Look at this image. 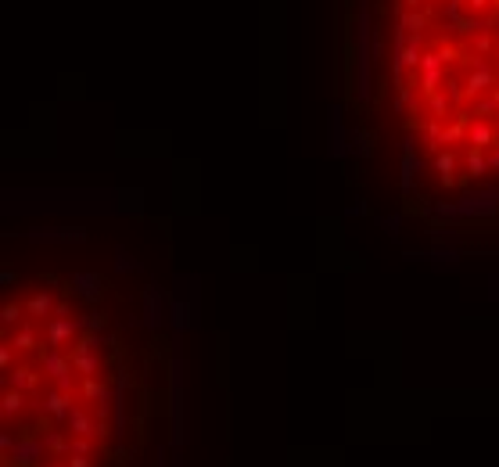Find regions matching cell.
<instances>
[{"mask_svg": "<svg viewBox=\"0 0 499 467\" xmlns=\"http://www.w3.org/2000/svg\"><path fill=\"white\" fill-rule=\"evenodd\" d=\"M47 442L44 435H32V432H22V439L15 442L11 453H4V467H44L47 460Z\"/></svg>", "mask_w": 499, "mask_h": 467, "instance_id": "6da1fadb", "label": "cell"}, {"mask_svg": "<svg viewBox=\"0 0 499 467\" xmlns=\"http://www.w3.org/2000/svg\"><path fill=\"white\" fill-rule=\"evenodd\" d=\"M65 427H68V435H83V439H94V442L108 435V420H101L97 413H90V410H87V406H80V403L72 406V413H68Z\"/></svg>", "mask_w": 499, "mask_h": 467, "instance_id": "7a4b0ae2", "label": "cell"}, {"mask_svg": "<svg viewBox=\"0 0 499 467\" xmlns=\"http://www.w3.org/2000/svg\"><path fill=\"white\" fill-rule=\"evenodd\" d=\"M80 334L83 331H80V324H75V317H51L47 320V331H44L47 345H54V348L75 345V338H80Z\"/></svg>", "mask_w": 499, "mask_h": 467, "instance_id": "3957f363", "label": "cell"}, {"mask_svg": "<svg viewBox=\"0 0 499 467\" xmlns=\"http://www.w3.org/2000/svg\"><path fill=\"white\" fill-rule=\"evenodd\" d=\"M72 392H61V388H51V392H44V399L36 403V410H40L44 417H51L54 424H65L68 413H72Z\"/></svg>", "mask_w": 499, "mask_h": 467, "instance_id": "277c9868", "label": "cell"}, {"mask_svg": "<svg viewBox=\"0 0 499 467\" xmlns=\"http://www.w3.org/2000/svg\"><path fill=\"white\" fill-rule=\"evenodd\" d=\"M68 295H75V298H90V302H97V298L104 295V281H101L97 274H75V277L68 281Z\"/></svg>", "mask_w": 499, "mask_h": 467, "instance_id": "5b68a950", "label": "cell"}, {"mask_svg": "<svg viewBox=\"0 0 499 467\" xmlns=\"http://www.w3.org/2000/svg\"><path fill=\"white\" fill-rule=\"evenodd\" d=\"M4 388H18V392H36V388H40V374H36L32 367L15 363L11 370H4Z\"/></svg>", "mask_w": 499, "mask_h": 467, "instance_id": "8992f818", "label": "cell"}, {"mask_svg": "<svg viewBox=\"0 0 499 467\" xmlns=\"http://www.w3.org/2000/svg\"><path fill=\"white\" fill-rule=\"evenodd\" d=\"M11 341H15L18 353H36V348L44 345V338H40V320L18 324V327H15V334H11Z\"/></svg>", "mask_w": 499, "mask_h": 467, "instance_id": "52a82bcc", "label": "cell"}, {"mask_svg": "<svg viewBox=\"0 0 499 467\" xmlns=\"http://www.w3.org/2000/svg\"><path fill=\"white\" fill-rule=\"evenodd\" d=\"M54 295L51 291H36V295H29V302H25V313L32 317V320H51L54 317Z\"/></svg>", "mask_w": 499, "mask_h": 467, "instance_id": "ba28073f", "label": "cell"}, {"mask_svg": "<svg viewBox=\"0 0 499 467\" xmlns=\"http://www.w3.org/2000/svg\"><path fill=\"white\" fill-rule=\"evenodd\" d=\"M495 137H499V133H495L485 119H471V123H467V144H471V147H481V151H485V147L495 144Z\"/></svg>", "mask_w": 499, "mask_h": 467, "instance_id": "9c48e42d", "label": "cell"}, {"mask_svg": "<svg viewBox=\"0 0 499 467\" xmlns=\"http://www.w3.org/2000/svg\"><path fill=\"white\" fill-rule=\"evenodd\" d=\"M72 367L80 377H101L104 360H101V353H72Z\"/></svg>", "mask_w": 499, "mask_h": 467, "instance_id": "30bf717a", "label": "cell"}, {"mask_svg": "<svg viewBox=\"0 0 499 467\" xmlns=\"http://www.w3.org/2000/svg\"><path fill=\"white\" fill-rule=\"evenodd\" d=\"M25 410V392H18V388H4V403H0V417L11 420Z\"/></svg>", "mask_w": 499, "mask_h": 467, "instance_id": "8fae6325", "label": "cell"}, {"mask_svg": "<svg viewBox=\"0 0 499 467\" xmlns=\"http://www.w3.org/2000/svg\"><path fill=\"white\" fill-rule=\"evenodd\" d=\"M428 111H431V119L445 123V119H449V111H452V101H449V94H445V90L431 94V97H428Z\"/></svg>", "mask_w": 499, "mask_h": 467, "instance_id": "7c38bea8", "label": "cell"}, {"mask_svg": "<svg viewBox=\"0 0 499 467\" xmlns=\"http://www.w3.org/2000/svg\"><path fill=\"white\" fill-rule=\"evenodd\" d=\"M75 324H80V331H83V334H101V331L108 327V317H104V313H97V309H90V313L75 317Z\"/></svg>", "mask_w": 499, "mask_h": 467, "instance_id": "4fadbf2b", "label": "cell"}, {"mask_svg": "<svg viewBox=\"0 0 499 467\" xmlns=\"http://www.w3.org/2000/svg\"><path fill=\"white\" fill-rule=\"evenodd\" d=\"M435 169H438V180L449 187L452 183V173H456V154L452 151H438L435 154Z\"/></svg>", "mask_w": 499, "mask_h": 467, "instance_id": "5bb4252c", "label": "cell"}, {"mask_svg": "<svg viewBox=\"0 0 499 467\" xmlns=\"http://www.w3.org/2000/svg\"><path fill=\"white\" fill-rule=\"evenodd\" d=\"M488 115H499V87L488 97H478L474 101V115H471V119H488Z\"/></svg>", "mask_w": 499, "mask_h": 467, "instance_id": "9a60e30c", "label": "cell"}, {"mask_svg": "<svg viewBox=\"0 0 499 467\" xmlns=\"http://www.w3.org/2000/svg\"><path fill=\"white\" fill-rule=\"evenodd\" d=\"M399 25H402L406 32H424V29H428V11H406Z\"/></svg>", "mask_w": 499, "mask_h": 467, "instance_id": "2e32d148", "label": "cell"}, {"mask_svg": "<svg viewBox=\"0 0 499 467\" xmlns=\"http://www.w3.org/2000/svg\"><path fill=\"white\" fill-rule=\"evenodd\" d=\"M467 173H471V176L488 173V159H485V151H481V147H471V151H467Z\"/></svg>", "mask_w": 499, "mask_h": 467, "instance_id": "e0dca14e", "label": "cell"}, {"mask_svg": "<svg viewBox=\"0 0 499 467\" xmlns=\"http://www.w3.org/2000/svg\"><path fill=\"white\" fill-rule=\"evenodd\" d=\"M22 313H25V309H22L18 302H8L4 309H0V324H4V327L11 331V327H18V324H22Z\"/></svg>", "mask_w": 499, "mask_h": 467, "instance_id": "ac0fdd59", "label": "cell"}, {"mask_svg": "<svg viewBox=\"0 0 499 467\" xmlns=\"http://www.w3.org/2000/svg\"><path fill=\"white\" fill-rule=\"evenodd\" d=\"M464 11H467V0H445V4H442V22H460V18H464Z\"/></svg>", "mask_w": 499, "mask_h": 467, "instance_id": "d6986e66", "label": "cell"}, {"mask_svg": "<svg viewBox=\"0 0 499 467\" xmlns=\"http://www.w3.org/2000/svg\"><path fill=\"white\" fill-rule=\"evenodd\" d=\"M445 68V54L442 51H424L420 54V72H442Z\"/></svg>", "mask_w": 499, "mask_h": 467, "instance_id": "ffe728a7", "label": "cell"}, {"mask_svg": "<svg viewBox=\"0 0 499 467\" xmlns=\"http://www.w3.org/2000/svg\"><path fill=\"white\" fill-rule=\"evenodd\" d=\"M90 453H94V439H83V435L68 439V453L65 456H90Z\"/></svg>", "mask_w": 499, "mask_h": 467, "instance_id": "44dd1931", "label": "cell"}, {"mask_svg": "<svg viewBox=\"0 0 499 467\" xmlns=\"http://www.w3.org/2000/svg\"><path fill=\"white\" fill-rule=\"evenodd\" d=\"M424 137H428V144H431L435 151H442V144H445V126H442L438 119H431V123L424 126Z\"/></svg>", "mask_w": 499, "mask_h": 467, "instance_id": "7402d4cb", "label": "cell"}, {"mask_svg": "<svg viewBox=\"0 0 499 467\" xmlns=\"http://www.w3.org/2000/svg\"><path fill=\"white\" fill-rule=\"evenodd\" d=\"M15 356H18L15 341H11V338H8V341H0V367H4V370H11V367H15Z\"/></svg>", "mask_w": 499, "mask_h": 467, "instance_id": "603a6c76", "label": "cell"}, {"mask_svg": "<svg viewBox=\"0 0 499 467\" xmlns=\"http://www.w3.org/2000/svg\"><path fill=\"white\" fill-rule=\"evenodd\" d=\"M488 47H492V29H485V32H474V36H471V51L488 54Z\"/></svg>", "mask_w": 499, "mask_h": 467, "instance_id": "cb8c5ba5", "label": "cell"}, {"mask_svg": "<svg viewBox=\"0 0 499 467\" xmlns=\"http://www.w3.org/2000/svg\"><path fill=\"white\" fill-rule=\"evenodd\" d=\"M467 11L471 15H492L495 11V0H467Z\"/></svg>", "mask_w": 499, "mask_h": 467, "instance_id": "d4e9b609", "label": "cell"}, {"mask_svg": "<svg viewBox=\"0 0 499 467\" xmlns=\"http://www.w3.org/2000/svg\"><path fill=\"white\" fill-rule=\"evenodd\" d=\"M18 439H22V435H11V427H4V432H0V449H4V453H11Z\"/></svg>", "mask_w": 499, "mask_h": 467, "instance_id": "484cf974", "label": "cell"}, {"mask_svg": "<svg viewBox=\"0 0 499 467\" xmlns=\"http://www.w3.org/2000/svg\"><path fill=\"white\" fill-rule=\"evenodd\" d=\"M65 467H90V456H65Z\"/></svg>", "mask_w": 499, "mask_h": 467, "instance_id": "4316f807", "label": "cell"}, {"mask_svg": "<svg viewBox=\"0 0 499 467\" xmlns=\"http://www.w3.org/2000/svg\"><path fill=\"white\" fill-rule=\"evenodd\" d=\"M0 284H4V288L18 284V274H15V269H4V274H0Z\"/></svg>", "mask_w": 499, "mask_h": 467, "instance_id": "83f0119b", "label": "cell"}, {"mask_svg": "<svg viewBox=\"0 0 499 467\" xmlns=\"http://www.w3.org/2000/svg\"><path fill=\"white\" fill-rule=\"evenodd\" d=\"M485 159H488V169H499V147H495V144L488 147V154H485Z\"/></svg>", "mask_w": 499, "mask_h": 467, "instance_id": "f1b7e54d", "label": "cell"}, {"mask_svg": "<svg viewBox=\"0 0 499 467\" xmlns=\"http://www.w3.org/2000/svg\"><path fill=\"white\" fill-rule=\"evenodd\" d=\"M54 317H72V302H58L54 305Z\"/></svg>", "mask_w": 499, "mask_h": 467, "instance_id": "f546056e", "label": "cell"}, {"mask_svg": "<svg viewBox=\"0 0 499 467\" xmlns=\"http://www.w3.org/2000/svg\"><path fill=\"white\" fill-rule=\"evenodd\" d=\"M402 4H406L409 11H417V8H424V4H428V0H402Z\"/></svg>", "mask_w": 499, "mask_h": 467, "instance_id": "4dcf8cb0", "label": "cell"}, {"mask_svg": "<svg viewBox=\"0 0 499 467\" xmlns=\"http://www.w3.org/2000/svg\"><path fill=\"white\" fill-rule=\"evenodd\" d=\"M495 123H499V115H495Z\"/></svg>", "mask_w": 499, "mask_h": 467, "instance_id": "1f68e13d", "label": "cell"}]
</instances>
